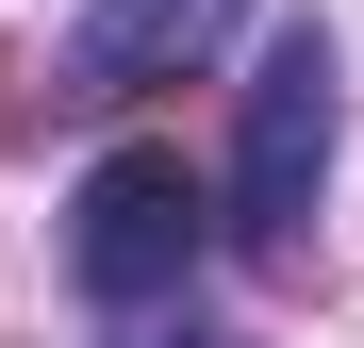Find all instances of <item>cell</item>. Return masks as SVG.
Instances as JSON below:
<instances>
[{
    "instance_id": "obj_1",
    "label": "cell",
    "mask_w": 364,
    "mask_h": 348,
    "mask_svg": "<svg viewBox=\"0 0 364 348\" xmlns=\"http://www.w3.org/2000/svg\"><path fill=\"white\" fill-rule=\"evenodd\" d=\"M331 133H348V67H331V33L298 17V33H265L249 116H232V249H249V265H298V249H315Z\"/></svg>"
},
{
    "instance_id": "obj_2",
    "label": "cell",
    "mask_w": 364,
    "mask_h": 348,
    "mask_svg": "<svg viewBox=\"0 0 364 348\" xmlns=\"http://www.w3.org/2000/svg\"><path fill=\"white\" fill-rule=\"evenodd\" d=\"M199 249H215V199L182 183V149H100L83 166V199H67V282L100 315H149V299H182L199 282Z\"/></svg>"
},
{
    "instance_id": "obj_3",
    "label": "cell",
    "mask_w": 364,
    "mask_h": 348,
    "mask_svg": "<svg viewBox=\"0 0 364 348\" xmlns=\"http://www.w3.org/2000/svg\"><path fill=\"white\" fill-rule=\"evenodd\" d=\"M232 17H249V0H83L50 100H100V116H116V100H149V83H182V67H215Z\"/></svg>"
},
{
    "instance_id": "obj_4",
    "label": "cell",
    "mask_w": 364,
    "mask_h": 348,
    "mask_svg": "<svg viewBox=\"0 0 364 348\" xmlns=\"http://www.w3.org/2000/svg\"><path fill=\"white\" fill-rule=\"evenodd\" d=\"M100 348H215V332H199V315H182V299H149V315H116Z\"/></svg>"
}]
</instances>
